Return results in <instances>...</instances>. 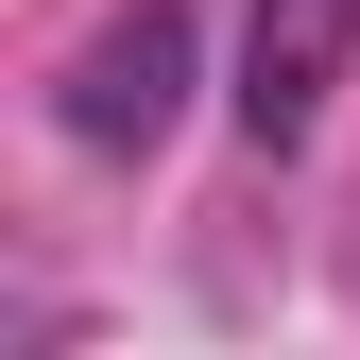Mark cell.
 <instances>
[{"instance_id": "1", "label": "cell", "mask_w": 360, "mask_h": 360, "mask_svg": "<svg viewBox=\"0 0 360 360\" xmlns=\"http://www.w3.org/2000/svg\"><path fill=\"white\" fill-rule=\"evenodd\" d=\"M172 120H189V0H120L52 86V138L69 155H155Z\"/></svg>"}, {"instance_id": "2", "label": "cell", "mask_w": 360, "mask_h": 360, "mask_svg": "<svg viewBox=\"0 0 360 360\" xmlns=\"http://www.w3.org/2000/svg\"><path fill=\"white\" fill-rule=\"evenodd\" d=\"M343 52H360V0H240V138L257 155H309L343 103Z\"/></svg>"}]
</instances>
